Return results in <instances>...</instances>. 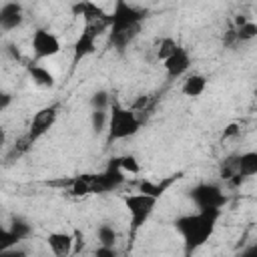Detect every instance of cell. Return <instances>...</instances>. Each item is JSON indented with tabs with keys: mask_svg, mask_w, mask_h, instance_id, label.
Instances as JSON below:
<instances>
[{
	"mask_svg": "<svg viewBox=\"0 0 257 257\" xmlns=\"http://www.w3.org/2000/svg\"><path fill=\"white\" fill-rule=\"evenodd\" d=\"M235 38H237L239 42H247V40L257 38V22H251V20H249L247 24L235 28Z\"/></svg>",
	"mask_w": 257,
	"mask_h": 257,
	"instance_id": "cell-22",
	"label": "cell"
},
{
	"mask_svg": "<svg viewBox=\"0 0 257 257\" xmlns=\"http://www.w3.org/2000/svg\"><path fill=\"white\" fill-rule=\"evenodd\" d=\"M108 118H110V116L106 114V110H92V112H90V124H92L94 135H100V133L106 128Z\"/></svg>",
	"mask_w": 257,
	"mask_h": 257,
	"instance_id": "cell-23",
	"label": "cell"
},
{
	"mask_svg": "<svg viewBox=\"0 0 257 257\" xmlns=\"http://www.w3.org/2000/svg\"><path fill=\"white\" fill-rule=\"evenodd\" d=\"M88 193H92L90 191V175H78V177H74L70 181V195L84 197Z\"/></svg>",
	"mask_w": 257,
	"mask_h": 257,
	"instance_id": "cell-18",
	"label": "cell"
},
{
	"mask_svg": "<svg viewBox=\"0 0 257 257\" xmlns=\"http://www.w3.org/2000/svg\"><path fill=\"white\" fill-rule=\"evenodd\" d=\"M10 100H12L10 94H8V92H2V94H0V110H6L8 104H10Z\"/></svg>",
	"mask_w": 257,
	"mask_h": 257,
	"instance_id": "cell-33",
	"label": "cell"
},
{
	"mask_svg": "<svg viewBox=\"0 0 257 257\" xmlns=\"http://www.w3.org/2000/svg\"><path fill=\"white\" fill-rule=\"evenodd\" d=\"M46 243H48L50 251L56 257H68L74 249V235H70V233H50L46 237Z\"/></svg>",
	"mask_w": 257,
	"mask_h": 257,
	"instance_id": "cell-12",
	"label": "cell"
},
{
	"mask_svg": "<svg viewBox=\"0 0 257 257\" xmlns=\"http://www.w3.org/2000/svg\"><path fill=\"white\" fill-rule=\"evenodd\" d=\"M163 66H165L169 78H179V76H183V74L189 70V66H191V56H189V52H187L183 46H177V48L173 50V54L163 62Z\"/></svg>",
	"mask_w": 257,
	"mask_h": 257,
	"instance_id": "cell-10",
	"label": "cell"
},
{
	"mask_svg": "<svg viewBox=\"0 0 257 257\" xmlns=\"http://www.w3.org/2000/svg\"><path fill=\"white\" fill-rule=\"evenodd\" d=\"M141 128V120L137 118L133 108H124L120 102L110 104V118H108V139L118 141L133 137Z\"/></svg>",
	"mask_w": 257,
	"mask_h": 257,
	"instance_id": "cell-2",
	"label": "cell"
},
{
	"mask_svg": "<svg viewBox=\"0 0 257 257\" xmlns=\"http://www.w3.org/2000/svg\"><path fill=\"white\" fill-rule=\"evenodd\" d=\"M205 86H207V78H205L203 74H191V76L185 78L181 90H183L185 96L195 98V96H201V94L205 92Z\"/></svg>",
	"mask_w": 257,
	"mask_h": 257,
	"instance_id": "cell-15",
	"label": "cell"
},
{
	"mask_svg": "<svg viewBox=\"0 0 257 257\" xmlns=\"http://www.w3.org/2000/svg\"><path fill=\"white\" fill-rule=\"evenodd\" d=\"M181 177V173L179 175H173V177H169V179H165V181H161V183H153V181H141L139 183V193H143V195H151V197H161L177 179Z\"/></svg>",
	"mask_w": 257,
	"mask_h": 257,
	"instance_id": "cell-13",
	"label": "cell"
},
{
	"mask_svg": "<svg viewBox=\"0 0 257 257\" xmlns=\"http://www.w3.org/2000/svg\"><path fill=\"white\" fill-rule=\"evenodd\" d=\"M0 257H26V251L24 249H6V251H0Z\"/></svg>",
	"mask_w": 257,
	"mask_h": 257,
	"instance_id": "cell-30",
	"label": "cell"
},
{
	"mask_svg": "<svg viewBox=\"0 0 257 257\" xmlns=\"http://www.w3.org/2000/svg\"><path fill=\"white\" fill-rule=\"evenodd\" d=\"M147 16V10L133 6L124 0H116L112 14H108V28L114 32H126L133 28H141V20Z\"/></svg>",
	"mask_w": 257,
	"mask_h": 257,
	"instance_id": "cell-4",
	"label": "cell"
},
{
	"mask_svg": "<svg viewBox=\"0 0 257 257\" xmlns=\"http://www.w3.org/2000/svg\"><path fill=\"white\" fill-rule=\"evenodd\" d=\"M241 133V126L237 124V122H231V124H227L225 126V131H223V139H231V137H237Z\"/></svg>",
	"mask_w": 257,
	"mask_h": 257,
	"instance_id": "cell-28",
	"label": "cell"
},
{
	"mask_svg": "<svg viewBox=\"0 0 257 257\" xmlns=\"http://www.w3.org/2000/svg\"><path fill=\"white\" fill-rule=\"evenodd\" d=\"M243 181H245V177H243V175H239V173H237V175H235V177H233V179H231V181H229V183H231V185H233V187H239V185H241V183H243Z\"/></svg>",
	"mask_w": 257,
	"mask_h": 257,
	"instance_id": "cell-35",
	"label": "cell"
},
{
	"mask_svg": "<svg viewBox=\"0 0 257 257\" xmlns=\"http://www.w3.org/2000/svg\"><path fill=\"white\" fill-rule=\"evenodd\" d=\"M106 22H94V24H84L80 36L74 42V52H72V64L76 66L82 58H86L88 54H92L96 50V36L106 30Z\"/></svg>",
	"mask_w": 257,
	"mask_h": 257,
	"instance_id": "cell-7",
	"label": "cell"
},
{
	"mask_svg": "<svg viewBox=\"0 0 257 257\" xmlns=\"http://www.w3.org/2000/svg\"><path fill=\"white\" fill-rule=\"evenodd\" d=\"M18 243H20V239H18L10 229H2V231H0V251L14 249Z\"/></svg>",
	"mask_w": 257,
	"mask_h": 257,
	"instance_id": "cell-26",
	"label": "cell"
},
{
	"mask_svg": "<svg viewBox=\"0 0 257 257\" xmlns=\"http://www.w3.org/2000/svg\"><path fill=\"white\" fill-rule=\"evenodd\" d=\"M6 52L10 54V58L20 60V50H18V46H16V44H6Z\"/></svg>",
	"mask_w": 257,
	"mask_h": 257,
	"instance_id": "cell-32",
	"label": "cell"
},
{
	"mask_svg": "<svg viewBox=\"0 0 257 257\" xmlns=\"http://www.w3.org/2000/svg\"><path fill=\"white\" fill-rule=\"evenodd\" d=\"M237 257H257V243H253V245L245 247Z\"/></svg>",
	"mask_w": 257,
	"mask_h": 257,
	"instance_id": "cell-31",
	"label": "cell"
},
{
	"mask_svg": "<svg viewBox=\"0 0 257 257\" xmlns=\"http://www.w3.org/2000/svg\"><path fill=\"white\" fill-rule=\"evenodd\" d=\"M219 217L221 211H197L175 219V229L183 237L185 255H191L209 241V237L215 233Z\"/></svg>",
	"mask_w": 257,
	"mask_h": 257,
	"instance_id": "cell-1",
	"label": "cell"
},
{
	"mask_svg": "<svg viewBox=\"0 0 257 257\" xmlns=\"http://www.w3.org/2000/svg\"><path fill=\"white\" fill-rule=\"evenodd\" d=\"M28 74H30V78L36 86H42V88H52L54 86V74L48 68L40 66V64H28Z\"/></svg>",
	"mask_w": 257,
	"mask_h": 257,
	"instance_id": "cell-14",
	"label": "cell"
},
{
	"mask_svg": "<svg viewBox=\"0 0 257 257\" xmlns=\"http://www.w3.org/2000/svg\"><path fill=\"white\" fill-rule=\"evenodd\" d=\"M157 197H151V195H143V193H135V195H128L124 197V205H126V211H128V217H131V229H128V239L133 241L137 231L145 225V221L151 217V213L155 211L157 207Z\"/></svg>",
	"mask_w": 257,
	"mask_h": 257,
	"instance_id": "cell-3",
	"label": "cell"
},
{
	"mask_svg": "<svg viewBox=\"0 0 257 257\" xmlns=\"http://www.w3.org/2000/svg\"><path fill=\"white\" fill-rule=\"evenodd\" d=\"M177 46H179V44H177L173 38H163V40H161V44H159V48H157V56L165 62V60L173 54V50H175Z\"/></svg>",
	"mask_w": 257,
	"mask_h": 257,
	"instance_id": "cell-27",
	"label": "cell"
},
{
	"mask_svg": "<svg viewBox=\"0 0 257 257\" xmlns=\"http://www.w3.org/2000/svg\"><path fill=\"white\" fill-rule=\"evenodd\" d=\"M96 239H98V243L102 247H114L116 245V231L110 225L104 223V225H100L96 229Z\"/></svg>",
	"mask_w": 257,
	"mask_h": 257,
	"instance_id": "cell-21",
	"label": "cell"
},
{
	"mask_svg": "<svg viewBox=\"0 0 257 257\" xmlns=\"http://www.w3.org/2000/svg\"><path fill=\"white\" fill-rule=\"evenodd\" d=\"M124 175H126V173L120 171L118 159L114 157V159H110L108 167H106L102 173L90 175V191H92V193H108V191H114V189H118L120 185H124V181H126Z\"/></svg>",
	"mask_w": 257,
	"mask_h": 257,
	"instance_id": "cell-6",
	"label": "cell"
},
{
	"mask_svg": "<svg viewBox=\"0 0 257 257\" xmlns=\"http://www.w3.org/2000/svg\"><path fill=\"white\" fill-rule=\"evenodd\" d=\"M94 257H118V253L114 251V247H98L96 251H94Z\"/></svg>",
	"mask_w": 257,
	"mask_h": 257,
	"instance_id": "cell-29",
	"label": "cell"
},
{
	"mask_svg": "<svg viewBox=\"0 0 257 257\" xmlns=\"http://www.w3.org/2000/svg\"><path fill=\"white\" fill-rule=\"evenodd\" d=\"M90 106L92 110H106L110 106V94L106 90H96L90 96Z\"/></svg>",
	"mask_w": 257,
	"mask_h": 257,
	"instance_id": "cell-24",
	"label": "cell"
},
{
	"mask_svg": "<svg viewBox=\"0 0 257 257\" xmlns=\"http://www.w3.org/2000/svg\"><path fill=\"white\" fill-rule=\"evenodd\" d=\"M189 197L199 211H221L229 201L217 183H199L189 191Z\"/></svg>",
	"mask_w": 257,
	"mask_h": 257,
	"instance_id": "cell-5",
	"label": "cell"
},
{
	"mask_svg": "<svg viewBox=\"0 0 257 257\" xmlns=\"http://www.w3.org/2000/svg\"><path fill=\"white\" fill-rule=\"evenodd\" d=\"M239 175H243L245 179L257 175V151H247L239 155Z\"/></svg>",
	"mask_w": 257,
	"mask_h": 257,
	"instance_id": "cell-16",
	"label": "cell"
},
{
	"mask_svg": "<svg viewBox=\"0 0 257 257\" xmlns=\"http://www.w3.org/2000/svg\"><path fill=\"white\" fill-rule=\"evenodd\" d=\"M237 173H239V157H227V159H223L221 169H219V177L225 179V181H231Z\"/></svg>",
	"mask_w": 257,
	"mask_h": 257,
	"instance_id": "cell-19",
	"label": "cell"
},
{
	"mask_svg": "<svg viewBox=\"0 0 257 257\" xmlns=\"http://www.w3.org/2000/svg\"><path fill=\"white\" fill-rule=\"evenodd\" d=\"M118 159V167L122 173H128V175H137L141 171L139 167V161L133 157V155H122V157H116Z\"/></svg>",
	"mask_w": 257,
	"mask_h": 257,
	"instance_id": "cell-25",
	"label": "cell"
},
{
	"mask_svg": "<svg viewBox=\"0 0 257 257\" xmlns=\"http://www.w3.org/2000/svg\"><path fill=\"white\" fill-rule=\"evenodd\" d=\"M137 34H139V28H133V30H126V32H114V30H110V32H108V42H110L112 48L124 50V48L128 46V42H131Z\"/></svg>",
	"mask_w": 257,
	"mask_h": 257,
	"instance_id": "cell-17",
	"label": "cell"
},
{
	"mask_svg": "<svg viewBox=\"0 0 257 257\" xmlns=\"http://www.w3.org/2000/svg\"><path fill=\"white\" fill-rule=\"evenodd\" d=\"M8 229H10L20 241H24V239H28V237L32 235V225H28V221H24L22 217H14Z\"/></svg>",
	"mask_w": 257,
	"mask_h": 257,
	"instance_id": "cell-20",
	"label": "cell"
},
{
	"mask_svg": "<svg viewBox=\"0 0 257 257\" xmlns=\"http://www.w3.org/2000/svg\"><path fill=\"white\" fill-rule=\"evenodd\" d=\"M56 116H58V104H50V106L40 108L32 116V122H30V128H28V135H26L24 143L26 145H32L36 139H40L44 133H48V128L54 124Z\"/></svg>",
	"mask_w": 257,
	"mask_h": 257,
	"instance_id": "cell-8",
	"label": "cell"
},
{
	"mask_svg": "<svg viewBox=\"0 0 257 257\" xmlns=\"http://www.w3.org/2000/svg\"><path fill=\"white\" fill-rule=\"evenodd\" d=\"M32 52L34 58H50L60 52V40L46 28H36L32 34Z\"/></svg>",
	"mask_w": 257,
	"mask_h": 257,
	"instance_id": "cell-9",
	"label": "cell"
},
{
	"mask_svg": "<svg viewBox=\"0 0 257 257\" xmlns=\"http://www.w3.org/2000/svg\"><path fill=\"white\" fill-rule=\"evenodd\" d=\"M255 96H257V90H255Z\"/></svg>",
	"mask_w": 257,
	"mask_h": 257,
	"instance_id": "cell-36",
	"label": "cell"
},
{
	"mask_svg": "<svg viewBox=\"0 0 257 257\" xmlns=\"http://www.w3.org/2000/svg\"><path fill=\"white\" fill-rule=\"evenodd\" d=\"M74 243H76V251H80L82 245H84V241H82V233H80V231H74Z\"/></svg>",
	"mask_w": 257,
	"mask_h": 257,
	"instance_id": "cell-34",
	"label": "cell"
},
{
	"mask_svg": "<svg viewBox=\"0 0 257 257\" xmlns=\"http://www.w3.org/2000/svg\"><path fill=\"white\" fill-rule=\"evenodd\" d=\"M22 24V6L18 2H4L0 6V28L14 30Z\"/></svg>",
	"mask_w": 257,
	"mask_h": 257,
	"instance_id": "cell-11",
	"label": "cell"
}]
</instances>
